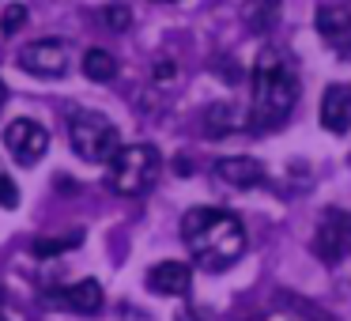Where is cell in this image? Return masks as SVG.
<instances>
[{
    "label": "cell",
    "mask_w": 351,
    "mask_h": 321,
    "mask_svg": "<svg viewBox=\"0 0 351 321\" xmlns=\"http://www.w3.org/2000/svg\"><path fill=\"white\" fill-rule=\"evenodd\" d=\"M84 76L95 80V84H110V80L117 76L114 54H106V49H87L84 54Z\"/></svg>",
    "instance_id": "obj_14"
},
{
    "label": "cell",
    "mask_w": 351,
    "mask_h": 321,
    "mask_svg": "<svg viewBox=\"0 0 351 321\" xmlns=\"http://www.w3.org/2000/svg\"><path fill=\"white\" fill-rule=\"evenodd\" d=\"M159 178V152L152 144H129L110 159V189L117 197H140Z\"/></svg>",
    "instance_id": "obj_4"
},
{
    "label": "cell",
    "mask_w": 351,
    "mask_h": 321,
    "mask_svg": "<svg viewBox=\"0 0 351 321\" xmlns=\"http://www.w3.org/2000/svg\"><path fill=\"white\" fill-rule=\"evenodd\" d=\"M80 238H84L80 230L76 235H64V238H38L31 250H34V257H57V253H64V250H76Z\"/></svg>",
    "instance_id": "obj_16"
},
{
    "label": "cell",
    "mask_w": 351,
    "mask_h": 321,
    "mask_svg": "<svg viewBox=\"0 0 351 321\" xmlns=\"http://www.w3.org/2000/svg\"><path fill=\"white\" fill-rule=\"evenodd\" d=\"M178 321H197V318H193V313H182V318H178Z\"/></svg>",
    "instance_id": "obj_21"
},
{
    "label": "cell",
    "mask_w": 351,
    "mask_h": 321,
    "mask_svg": "<svg viewBox=\"0 0 351 321\" xmlns=\"http://www.w3.org/2000/svg\"><path fill=\"white\" fill-rule=\"evenodd\" d=\"M321 125L328 132L351 129V84H328L321 95Z\"/></svg>",
    "instance_id": "obj_11"
},
{
    "label": "cell",
    "mask_w": 351,
    "mask_h": 321,
    "mask_svg": "<svg viewBox=\"0 0 351 321\" xmlns=\"http://www.w3.org/2000/svg\"><path fill=\"white\" fill-rule=\"evenodd\" d=\"M19 69L38 80H61L69 72V42L61 38H38L19 49Z\"/></svg>",
    "instance_id": "obj_6"
},
{
    "label": "cell",
    "mask_w": 351,
    "mask_h": 321,
    "mask_svg": "<svg viewBox=\"0 0 351 321\" xmlns=\"http://www.w3.org/2000/svg\"><path fill=\"white\" fill-rule=\"evenodd\" d=\"M234 106L230 102H219V106H208L204 110V136H227V132H234Z\"/></svg>",
    "instance_id": "obj_15"
},
{
    "label": "cell",
    "mask_w": 351,
    "mask_h": 321,
    "mask_svg": "<svg viewBox=\"0 0 351 321\" xmlns=\"http://www.w3.org/2000/svg\"><path fill=\"white\" fill-rule=\"evenodd\" d=\"M4 144H8L12 159L19 167H34L42 163V155L49 152V132L46 125H38L34 117H16V121L4 129Z\"/></svg>",
    "instance_id": "obj_7"
},
{
    "label": "cell",
    "mask_w": 351,
    "mask_h": 321,
    "mask_svg": "<svg viewBox=\"0 0 351 321\" xmlns=\"http://www.w3.org/2000/svg\"><path fill=\"white\" fill-rule=\"evenodd\" d=\"M69 144L84 163H110L121 152V132L106 114L95 110H76L69 117Z\"/></svg>",
    "instance_id": "obj_3"
},
{
    "label": "cell",
    "mask_w": 351,
    "mask_h": 321,
    "mask_svg": "<svg viewBox=\"0 0 351 321\" xmlns=\"http://www.w3.org/2000/svg\"><path fill=\"white\" fill-rule=\"evenodd\" d=\"M182 242L208 272H223L245 253V227L227 208H189L182 215Z\"/></svg>",
    "instance_id": "obj_1"
},
{
    "label": "cell",
    "mask_w": 351,
    "mask_h": 321,
    "mask_svg": "<svg viewBox=\"0 0 351 321\" xmlns=\"http://www.w3.org/2000/svg\"><path fill=\"white\" fill-rule=\"evenodd\" d=\"M317 34L340 61H351V8L328 4L317 12Z\"/></svg>",
    "instance_id": "obj_8"
},
{
    "label": "cell",
    "mask_w": 351,
    "mask_h": 321,
    "mask_svg": "<svg viewBox=\"0 0 351 321\" xmlns=\"http://www.w3.org/2000/svg\"><path fill=\"white\" fill-rule=\"evenodd\" d=\"M189 287H193V272L182 261H159L147 272V291H155V295H189Z\"/></svg>",
    "instance_id": "obj_12"
},
{
    "label": "cell",
    "mask_w": 351,
    "mask_h": 321,
    "mask_svg": "<svg viewBox=\"0 0 351 321\" xmlns=\"http://www.w3.org/2000/svg\"><path fill=\"white\" fill-rule=\"evenodd\" d=\"M283 0H242V19L250 23V31H272L280 23Z\"/></svg>",
    "instance_id": "obj_13"
},
{
    "label": "cell",
    "mask_w": 351,
    "mask_h": 321,
    "mask_svg": "<svg viewBox=\"0 0 351 321\" xmlns=\"http://www.w3.org/2000/svg\"><path fill=\"white\" fill-rule=\"evenodd\" d=\"M298 102V76L295 64L287 61V54L276 46H265L253 64V95H250V121L253 129L268 132L280 129L291 117Z\"/></svg>",
    "instance_id": "obj_2"
},
{
    "label": "cell",
    "mask_w": 351,
    "mask_h": 321,
    "mask_svg": "<svg viewBox=\"0 0 351 321\" xmlns=\"http://www.w3.org/2000/svg\"><path fill=\"white\" fill-rule=\"evenodd\" d=\"M313 253L325 265H340L351 253V212L343 208H325L317 230H313Z\"/></svg>",
    "instance_id": "obj_5"
},
{
    "label": "cell",
    "mask_w": 351,
    "mask_h": 321,
    "mask_svg": "<svg viewBox=\"0 0 351 321\" xmlns=\"http://www.w3.org/2000/svg\"><path fill=\"white\" fill-rule=\"evenodd\" d=\"M23 23H27V8H23V4H8V8H4V23H0V27H4V34H16Z\"/></svg>",
    "instance_id": "obj_18"
},
{
    "label": "cell",
    "mask_w": 351,
    "mask_h": 321,
    "mask_svg": "<svg viewBox=\"0 0 351 321\" xmlns=\"http://www.w3.org/2000/svg\"><path fill=\"white\" fill-rule=\"evenodd\" d=\"M102 23L110 27V31H129V23H132V12L125 8V4H110V8H102Z\"/></svg>",
    "instance_id": "obj_17"
},
{
    "label": "cell",
    "mask_w": 351,
    "mask_h": 321,
    "mask_svg": "<svg viewBox=\"0 0 351 321\" xmlns=\"http://www.w3.org/2000/svg\"><path fill=\"white\" fill-rule=\"evenodd\" d=\"M4 99H8V87L0 84V106H4Z\"/></svg>",
    "instance_id": "obj_20"
},
{
    "label": "cell",
    "mask_w": 351,
    "mask_h": 321,
    "mask_svg": "<svg viewBox=\"0 0 351 321\" xmlns=\"http://www.w3.org/2000/svg\"><path fill=\"white\" fill-rule=\"evenodd\" d=\"M49 302L61 306V310H72V313H99L106 295H102L99 280H80V283H69V287H57L49 291Z\"/></svg>",
    "instance_id": "obj_9"
},
{
    "label": "cell",
    "mask_w": 351,
    "mask_h": 321,
    "mask_svg": "<svg viewBox=\"0 0 351 321\" xmlns=\"http://www.w3.org/2000/svg\"><path fill=\"white\" fill-rule=\"evenodd\" d=\"M215 178L227 182L230 189H257V185L268 182V170L250 155H227V159L215 163Z\"/></svg>",
    "instance_id": "obj_10"
},
{
    "label": "cell",
    "mask_w": 351,
    "mask_h": 321,
    "mask_svg": "<svg viewBox=\"0 0 351 321\" xmlns=\"http://www.w3.org/2000/svg\"><path fill=\"white\" fill-rule=\"evenodd\" d=\"M0 204H4V208H16L19 204V189H16V182L4 174V167H0Z\"/></svg>",
    "instance_id": "obj_19"
}]
</instances>
